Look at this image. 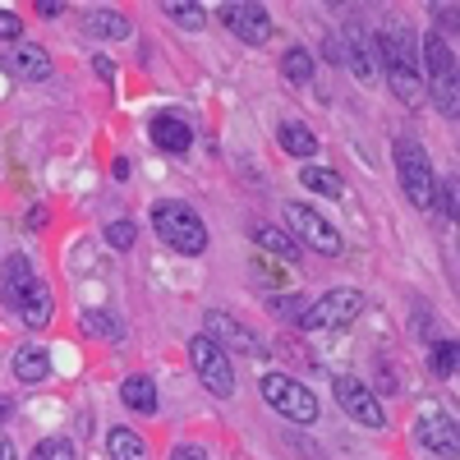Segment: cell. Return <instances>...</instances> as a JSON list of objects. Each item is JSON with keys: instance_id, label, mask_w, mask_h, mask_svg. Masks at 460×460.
<instances>
[{"instance_id": "obj_1", "label": "cell", "mask_w": 460, "mask_h": 460, "mask_svg": "<svg viewBox=\"0 0 460 460\" xmlns=\"http://www.w3.org/2000/svg\"><path fill=\"white\" fill-rule=\"evenodd\" d=\"M377 51H382V65H387V84L392 93L405 102V106H424V74H419V60H414V47H410V32L396 23L377 37Z\"/></svg>"}, {"instance_id": "obj_2", "label": "cell", "mask_w": 460, "mask_h": 460, "mask_svg": "<svg viewBox=\"0 0 460 460\" xmlns=\"http://www.w3.org/2000/svg\"><path fill=\"white\" fill-rule=\"evenodd\" d=\"M152 230H157V240L184 258H199L208 249V226L199 221L194 208H184V203H171L162 199L157 208H152Z\"/></svg>"}, {"instance_id": "obj_3", "label": "cell", "mask_w": 460, "mask_h": 460, "mask_svg": "<svg viewBox=\"0 0 460 460\" xmlns=\"http://www.w3.org/2000/svg\"><path fill=\"white\" fill-rule=\"evenodd\" d=\"M396 175L405 184V199L419 212H438V175H433V162H429V152L419 147V138H410V134L396 138Z\"/></svg>"}, {"instance_id": "obj_4", "label": "cell", "mask_w": 460, "mask_h": 460, "mask_svg": "<svg viewBox=\"0 0 460 460\" xmlns=\"http://www.w3.org/2000/svg\"><path fill=\"white\" fill-rule=\"evenodd\" d=\"M424 93L433 88V102L442 115H456L460 106V93H456V56L447 47V37L442 32H429V42H424Z\"/></svg>"}, {"instance_id": "obj_5", "label": "cell", "mask_w": 460, "mask_h": 460, "mask_svg": "<svg viewBox=\"0 0 460 460\" xmlns=\"http://www.w3.org/2000/svg\"><path fill=\"white\" fill-rule=\"evenodd\" d=\"M262 396H267V405H272L277 414H286L290 424H314L318 419V396L304 387V382H295L290 373H267L262 377Z\"/></svg>"}, {"instance_id": "obj_6", "label": "cell", "mask_w": 460, "mask_h": 460, "mask_svg": "<svg viewBox=\"0 0 460 460\" xmlns=\"http://www.w3.org/2000/svg\"><path fill=\"white\" fill-rule=\"evenodd\" d=\"M189 359H194V373H199V382L212 396H230V392H235V368H230L226 345L217 336L203 332V336L189 341Z\"/></svg>"}, {"instance_id": "obj_7", "label": "cell", "mask_w": 460, "mask_h": 460, "mask_svg": "<svg viewBox=\"0 0 460 460\" xmlns=\"http://www.w3.org/2000/svg\"><path fill=\"white\" fill-rule=\"evenodd\" d=\"M359 309H364V295H359V290H332V295H323L318 304H309V309H304L299 327H304V332L345 327V323L359 318Z\"/></svg>"}, {"instance_id": "obj_8", "label": "cell", "mask_w": 460, "mask_h": 460, "mask_svg": "<svg viewBox=\"0 0 460 460\" xmlns=\"http://www.w3.org/2000/svg\"><path fill=\"white\" fill-rule=\"evenodd\" d=\"M286 221H290V230L309 244V249H323L327 258H336L341 249H345V240H341V230L332 226V221H323L314 208H304V203H290L286 208Z\"/></svg>"}, {"instance_id": "obj_9", "label": "cell", "mask_w": 460, "mask_h": 460, "mask_svg": "<svg viewBox=\"0 0 460 460\" xmlns=\"http://www.w3.org/2000/svg\"><path fill=\"white\" fill-rule=\"evenodd\" d=\"M332 392H336L341 410L350 414V419H359L364 429H382V424H387V414H382L377 396H373V392L364 387V382H359L355 373H341V377L332 382Z\"/></svg>"}, {"instance_id": "obj_10", "label": "cell", "mask_w": 460, "mask_h": 460, "mask_svg": "<svg viewBox=\"0 0 460 460\" xmlns=\"http://www.w3.org/2000/svg\"><path fill=\"white\" fill-rule=\"evenodd\" d=\"M221 23L240 37V42L249 47H262L267 37H272V19H267V10L258 5V0H235V5H221Z\"/></svg>"}, {"instance_id": "obj_11", "label": "cell", "mask_w": 460, "mask_h": 460, "mask_svg": "<svg viewBox=\"0 0 460 460\" xmlns=\"http://www.w3.org/2000/svg\"><path fill=\"white\" fill-rule=\"evenodd\" d=\"M147 134H152V143H157L162 152H175V157L194 147V129H189V120L175 115V111H157V115H152Z\"/></svg>"}, {"instance_id": "obj_12", "label": "cell", "mask_w": 460, "mask_h": 460, "mask_svg": "<svg viewBox=\"0 0 460 460\" xmlns=\"http://www.w3.org/2000/svg\"><path fill=\"white\" fill-rule=\"evenodd\" d=\"M14 314H19L28 327H47V323H51V286L32 277L28 290L19 295V304H14Z\"/></svg>"}, {"instance_id": "obj_13", "label": "cell", "mask_w": 460, "mask_h": 460, "mask_svg": "<svg viewBox=\"0 0 460 460\" xmlns=\"http://www.w3.org/2000/svg\"><path fill=\"white\" fill-rule=\"evenodd\" d=\"M419 442H424L429 451H438V456H456V424L451 419H442V414H433V419H419Z\"/></svg>"}, {"instance_id": "obj_14", "label": "cell", "mask_w": 460, "mask_h": 460, "mask_svg": "<svg viewBox=\"0 0 460 460\" xmlns=\"http://www.w3.org/2000/svg\"><path fill=\"white\" fill-rule=\"evenodd\" d=\"M120 401L134 410V414H157V382L143 377V373H129L120 382Z\"/></svg>"}, {"instance_id": "obj_15", "label": "cell", "mask_w": 460, "mask_h": 460, "mask_svg": "<svg viewBox=\"0 0 460 460\" xmlns=\"http://www.w3.org/2000/svg\"><path fill=\"white\" fill-rule=\"evenodd\" d=\"M253 244H258L262 253L281 258V262H295V258H299V240L286 235V230H277V226H253Z\"/></svg>"}, {"instance_id": "obj_16", "label": "cell", "mask_w": 460, "mask_h": 460, "mask_svg": "<svg viewBox=\"0 0 460 460\" xmlns=\"http://www.w3.org/2000/svg\"><path fill=\"white\" fill-rule=\"evenodd\" d=\"M28 281H32V267H28V258H23V253H14V258L5 262V272H0V299H5L10 309H14L19 295L28 290Z\"/></svg>"}, {"instance_id": "obj_17", "label": "cell", "mask_w": 460, "mask_h": 460, "mask_svg": "<svg viewBox=\"0 0 460 460\" xmlns=\"http://www.w3.org/2000/svg\"><path fill=\"white\" fill-rule=\"evenodd\" d=\"M277 138H281V147L290 152V157H304V162L318 152V134H314L309 125H299V120H286V125L277 129Z\"/></svg>"}, {"instance_id": "obj_18", "label": "cell", "mask_w": 460, "mask_h": 460, "mask_svg": "<svg viewBox=\"0 0 460 460\" xmlns=\"http://www.w3.org/2000/svg\"><path fill=\"white\" fill-rule=\"evenodd\" d=\"M51 373V355L42 350V345H23V350L14 355V377L19 382H42Z\"/></svg>"}, {"instance_id": "obj_19", "label": "cell", "mask_w": 460, "mask_h": 460, "mask_svg": "<svg viewBox=\"0 0 460 460\" xmlns=\"http://www.w3.org/2000/svg\"><path fill=\"white\" fill-rule=\"evenodd\" d=\"M106 451H111V460H147V442L134 429H111Z\"/></svg>"}, {"instance_id": "obj_20", "label": "cell", "mask_w": 460, "mask_h": 460, "mask_svg": "<svg viewBox=\"0 0 460 460\" xmlns=\"http://www.w3.org/2000/svg\"><path fill=\"white\" fill-rule=\"evenodd\" d=\"M208 336H226L230 345H240V350H258V341H253V332H244L230 314H208Z\"/></svg>"}, {"instance_id": "obj_21", "label": "cell", "mask_w": 460, "mask_h": 460, "mask_svg": "<svg viewBox=\"0 0 460 460\" xmlns=\"http://www.w3.org/2000/svg\"><path fill=\"white\" fill-rule=\"evenodd\" d=\"M88 32L115 42V37H129V19L115 14V10H93V14H88Z\"/></svg>"}, {"instance_id": "obj_22", "label": "cell", "mask_w": 460, "mask_h": 460, "mask_svg": "<svg viewBox=\"0 0 460 460\" xmlns=\"http://www.w3.org/2000/svg\"><path fill=\"white\" fill-rule=\"evenodd\" d=\"M299 180L314 189V194H323V199H341L345 194V184L336 180V171H327V166H304L299 171Z\"/></svg>"}, {"instance_id": "obj_23", "label": "cell", "mask_w": 460, "mask_h": 460, "mask_svg": "<svg viewBox=\"0 0 460 460\" xmlns=\"http://www.w3.org/2000/svg\"><path fill=\"white\" fill-rule=\"evenodd\" d=\"M14 69L23 74V79H47V74H51V56L42 47H23L14 56Z\"/></svg>"}, {"instance_id": "obj_24", "label": "cell", "mask_w": 460, "mask_h": 460, "mask_svg": "<svg viewBox=\"0 0 460 460\" xmlns=\"http://www.w3.org/2000/svg\"><path fill=\"white\" fill-rule=\"evenodd\" d=\"M162 10H166V19H175V23L189 28V32L208 28V10H203V5H189V0H171V5H162Z\"/></svg>"}, {"instance_id": "obj_25", "label": "cell", "mask_w": 460, "mask_h": 460, "mask_svg": "<svg viewBox=\"0 0 460 460\" xmlns=\"http://www.w3.org/2000/svg\"><path fill=\"white\" fill-rule=\"evenodd\" d=\"M456 359H460L456 341H433V345H429V368H433L438 377H451V373H456Z\"/></svg>"}, {"instance_id": "obj_26", "label": "cell", "mask_w": 460, "mask_h": 460, "mask_svg": "<svg viewBox=\"0 0 460 460\" xmlns=\"http://www.w3.org/2000/svg\"><path fill=\"white\" fill-rule=\"evenodd\" d=\"M281 65H286V79H290V84H309V79H314V56L304 51V47H290Z\"/></svg>"}, {"instance_id": "obj_27", "label": "cell", "mask_w": 460, "mask_h": 460, "mask_svg": "<svg viewBox=\"0 0 460 460\" xmlns=\"http://www.w3.org/2000/svg\"><path fill=\"white\" fill-rule=\"evenodd\" d=\"M345 37H350V69L359 74V79H373V65H368V47H364V32H359V23L345 28Z\"/></svg>"}, {"instance_id": "obj_28", "label": "cell", "mask_w": 460, "mask_h": 460, "mask_svg": "<svg viewBox=\"0 0 460 460\" xmlns=\"http://www.w3.org/2000/svg\"><path fill=\"white\" fill-rule=\"evenodd\" d=\"M32 460H74V442L69 438H47V442H37Z\"/></svg>"}, {"instance_id": "obj_29", "label": "cell", "mask_w": 460, "mask_h": 460, "mask_svg": "<svg viewBox=\"0 0 460 460\" xmlns=\"http://www.w3.org/2000/svg\"><path fill=\"white\" fill-rule=\"evenodd\" d=\"M134 240H138V230H134L129 221H111V226H106V244H111V249H134Z\"/></svg>"}, {"instance_id": "obj_30", "label": "cell", "mask_w": 460, "mask_h": 460, "mask_svg": "<svg viewBox=\"0 0 460 460\" xmlns=\"http://www.w3.org/2000/svg\"><path fill=\"white\" fill-rule=\"evenodd\" d=\"M304 309H309V304H304L299 295H286V299H272V314H281V318H304Z\"/></svg>"}, {"instance_id": "obj_31", "label": "cell", "mask_w": 460, "mask_h": 460, "mask_svg": "<svg viewBox=\"0 0 460 460\" xmlns=\"http://www.w3.org/2000/svg\"><path fill=\"white\" fill-rule=\"evenodd\" d=\"M19 32H23V19L10 14V10H0V42H14Z\"/></svg>"}, {"instance_id": "obj_32", "label": "cell", "mask_w": 460, "mask_h": 460, "mask_svg": "<svg viewBox=\"0 0 460 460\" xmlns=\"http://www.w3.org/2000/svg\"><path fill=\"white\" fill-rule=\"evenodd\" d=\"M84 332L88 336H115V327H111L106 314H84Z\"/></svg>"}, {"instance_id": "obj_33", "label": "cell", "mask_w": 460, "mask_h": 460, "mask_svg": "<svg viewBox=\"0 0 460 460\" xmlns=\"http://www.w3.org/2000/svg\"><path fill=\"white\" fill-rule=\"evenodd\" d=\"M166 460H208V456H203V447H175Z\"/></svg>"}, {"instance_id": "obj_34", "label": "cell", "mask_w": 460, "mask_h": 460, "mask_svg": "<svg viewBox=\"0 0 460 460\" xmlns=\"http://www.w3.org/2000/svg\"><path fill=\"white\" fill-rule=\"evenodd\" d=\"M93 69H97V79H106V84L115 79V69H111V60H106V56H97V60H93Z\"/></svg>"}, {"instance_id": "obj_35", "label": "cell", "mask_w": 460, "mask_h": 460, "mask_svg": "<svg viewBox=\"0 0 460 460\" xmlns=\"http://www.w3.org/2000/svg\"><path fill=\"white\" fill-rule=\"evenodd\" d=\"M442 212L456 217V189H451V184H447V194H442Z\"/></svg>"}, {"instance_id": "obj_36", "label": "cell", "mask_w": 460, "mask_h": 460, "mask_svg": "<svg viewBox=\"0 0 460 460\" xmlns=\"http://www.w3.org/2000/svg\"><path fill=\"white\" fill-rule=\"evenodd\" d=\"M0 460H19V456H14V442H10L5 433H0Z\"/></svg>"}, {"instance_id": "obj_37", "label": "cell", "mask_w": 460, "mask_h": 460, "mask_svg": "<svg viewBox=\"0 0 460 460\" xmlns=\"http://www.w3.org/2000/svg\"><path fill=\"white\" fill-rule=\"evenodd\" d=\"M10 414H14V405H10L5 396H0V424H5V419H10Z\"/></svg>"}]
</instances>
